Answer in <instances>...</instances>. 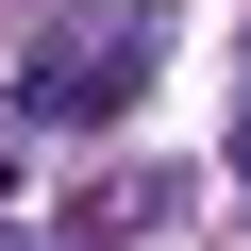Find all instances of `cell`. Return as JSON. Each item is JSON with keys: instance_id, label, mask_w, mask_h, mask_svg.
Masks as SVG:
<instances>
[{"instance_id": "cell-3", "label": "cell", "mask_w": 251, "mask_h": 251, "mask_svg": "<svg viewBox=\"0 0 251 251\" xmlns=\"http://www.w3.org/2000/svg\"><path fill=\"white\" fill-rule=\"evenodd\" d=\"M234 184H251V84H234Z\"/></svg>"}, {"instance_id": "cell-2", "label": "cell", "mask_w": 251, "mask_h": 251, "mask_svg": "<svg viewBox=\"0 0 251 251\" xmlns=\"http://www.w3.org/2000/svg\"><path fill=\"white\" fill-rule=\"evenodd\" d=\"M168 218H184V184H168V168H100V184L67 201V234H84V251H134V234H168Z\"/></svg>"}, {"instance_id": "cell-1", "label": "cell", "mask_w": 251, "mask_h": 251, "mask_svg": "<svg viewBox=\"0 0 251 251\" xmlns=\"http://www.w3.org/2000/svg\"><path fill=\"white\" fill-rule=\"evenodd\" d=\"M134 67H151V17H100V34H50V50L17 67V100H50V117H117Z\"/></svg>"}]
</instances>
